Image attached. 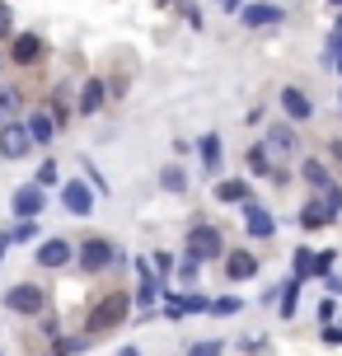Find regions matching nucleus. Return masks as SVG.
Listing matches in <instances>:
<instances>
[{
	"instance_id": "nucleus-25",
	"label": "nucleus",
	"mask_w": 342,
	"mask_h": 356,
	"mask_svg": "<svg viewBox=\"0 0 342 356\" xmlns=\"http://www.w3.org/2000/svg\"><path fill=\"white\" fill-rule=\"evenodd\" d=\"M333 263H338V253H333V249L314 253V258H309V282H324L328 272H333Z\"/></svg>"
},
{
	"instance_id": "nucleus-14",
	"label": "nucleus",
	"mask_w": 342,
	"mask_h": 356,
	"mask_svg": "<svg viewBox=\"0 0 342 356\" xmlns=\"http://www.w3.org/2000/svg\"><path fill=\"white\" fill-rule=\"evenodd\" d=\"M169 282H160V277H155V272H150V263H145V258H136V296H131V305H155L160 300V291Z\"/></svg>"
},
{
	"instance_id": "nucleus-21",
	"label": "nucleus",
	"mask_w": 342,
	"mask_h": 356,
	"mask_svg": "<svg viewBox=\"0 0 342 356\" xmlns=\"http://www.w3.org/2000/svg\"><path fill=\"white\" fill-rule=\"evenodd\" d=\"M19 108H24V89H19V85H0V127L15 122Z\"/></svg>"
},
{
	"instance_id": "nucleus-26",
	"label": "nucleus",
	"mask_w": 342,
	"mask_h": 356,
	"mask_svg": "<svg viewBox=\"0 0 342 356\" xmlns=\"http://www.w3.org/2000/svg\"><path fill=\"white\" fill-rule=\"evenodd\" d=\"M145 263H150V272H155L160 282H169V277H174V267H179V263H174V253H164V249H155Z\"/></svg>"
},
{
	"instance_id": "nucleus-34",
	"label": "nucleus",
	"mask_w": 342,
	"mask_h": 356,
	"mask_svg": "<svg viewBox=\"0 0 342 356\" xmlns=\"http://www.w3.org/2000/svg\"><path fill=\"white\" fill-rule=\"evenodd\" d=\"M342 52V15H338V24H333V33H328V61Z\"/></svg>"
},
{
	"instance_id": "nucleus-8",
	"label": "nucleus",
	"mask_w": 342,
	"mask_h": 356,
	"mask_svg": "<svg viewBox=\"0 0 342 356\" xmlns=\"http://www.w3.org/2000/svg\"><path fill=\"white\" fill-rule=\"evenodd\" d=\"M188 258H197V263H211V258H220L225 253V239H220L216 225H193L188 230Z\"/></svg>"
},
{
	"instance_id": "nucleus-23",
	"label": "nucleus",
	"mask_w": 342,
	"mask_h": 356,
	"mask_svg": "<svg viewBox=\"0 0 342 356\" xmlns=\"http://www.w3.org/2000/svg\"><path fill=\"white\" fill-rule=\"evenodd\" d=\"M216 202H249V183H244V178H220Z\"/></svg>"
},
{
	"instance_id": "nucleus-35",
	"label": "nucleus",
	"mask_w": 342,
	"mask_h": 356,
	"mask_svg": "<svg viewBox=\"0 0 342 356\" xmlns=\"http://www.w3.org/2000/svg\"><path fill=\"white\" fill-rule=\"evenodd\" d=\"M179 277H183V282H188V286L197 282V258H183V267H179Z\"/></svg>"
},
{
	"instance_id": "nucleus-44",
	"label": "nucleus",
	"mask_w": 342,
	"mask_h": 356,
	"mask_svg": "<svg viewBox=\"0 0 342 356\" xmlns=\"http://www.w3.org/2000/svg\"><path fill=\"white\" fill-rule=\"evenodd\" d=\"M338 104H342V94H338Z\"/></svg>"
},
{
	"instance_id": "nucleus-38",
	"label": "nucleus",
	"mask_w": 342,
	"mask_h": 356,
	"mask_svg": "<svg viewBox=\"0 0 342 356\" xmlns=\"http://www.w3.org/2000/svg\"><path fill=\"white\" fill-rule=\"evenodd\" d=\"M15 249V244H10V239H5V230H0V263H5V253Z\"/></svg>"
},
{
	"instance_id": "nucleus-33",
	"label": "nucleus",
	"mask_w": 342,
	"mask_h": 356,
	"mask_svg": "<svg viewBox=\"0 0 342 356\" xmlns=\"http://www.w3.org/2000/svg\"><path fill=\"white\" fill-rule=\"evenodd\" d=\"M38 333H42V338H56V333H61L56 314H38Z\"/></svg>"
},
{
	"instance_id": "nucleus-5",
	"label": "nucleus",
	"mask_w": 342,
	"mask_h": 356,
	"mask_svg": "<svg viewBox=\"0 0 342 356\" xmlns=\"http://www.w3.org/2000/svg\"><path fill=\"white\" fill-rule=\"evenodd\" d=\"M94 188L85 183V178H66L61 183V207H66V216H75V220H90L94 216Z\"/></svg>"
},
{
	"instance_id": "nucleus-12",
	"label": "nucleus",
	"mask_w": 342,
	"mask_h": 356,
	"mask_svg": "<svg viewBox=\"0 0 342 356\" xmlns=\"http://www.w3.org/2000/svg\"><path fill=\"white\" fill-rule=\"evenodd\" d=\"M277 104H282V113H286L291 122H309V118H314V104H309V94L300 85H282Z\"/></svg>"
},
{
	"instance_id": "nucleus-20",
	"label": "nucleus",
	"mask_w": 342,
	"mask_h": 356,
	"mask_svg": "<svg viewBox=\"0 0 342 356\" xmlns=\"http://www.w3.org/2000/svg\"><path fill=\"white\" fill-rule=\"evenodd\" d=\"M300 178H305V183L314 188V193H324L328 183H333V174H328V164H324V160H314V155H309V160H300Z\"/></svg>"
},
{
	"instance_id": "nucleus-4",
	"label": "nucleus",
	"mask_w": 342,
	"mask_h": 356,
	"mask_svg": "<svg viewBox=\"0 0 342 356\" xmlns=\"http://www.w3.org/2000/svg\"><path fill=\"white\" fill-rule=\"evenodd\" d=\"M42 56H47V38L42 33H10V47H5V66H19V71H33L42 66Z\"/></svg>"
},
{
	"instance_id": "nucleus-22",
	"label": "nucleus",
	"mask_w": 342,
	"mask_h": 356,
	"mask_svg": "<svg viewBox=\"0 0 342 356\" xmlns=\"http://www.w3.org/2000/svg\"><path fill=\"white\" fill-rule=\"evenodd\" d=\"M300 286H305V282H295V277H286V282L277 286V309H282V319L295 314V305H300Z\"/></svg>"
},
{
	"instance_id": "nucleus-29",
	"label": "nucleus",
	"mask_w": 342,
	"mask_h": 356,
	"mask_svg": "<svg viewBox=\"0 0 342 356\" xmlns=\"http://www.w3.org/2000/svg\"><path fill=\"white\" fill-rule=\"evenodd\" d=\"M160 188L164 193H188V174H183L179 164H169V169L160 174Z\"/></svg>"
},
{
	"instance_id": "nucleus-31",
	"label": "nucleus",
	"mask_w": 342,
	"mask_h": 356,
	"mask_svg": "<svg viewBox=\"0 0 342 356\" xmlns=\"http://www.w3.org/2000/svg\"><path fill=\"white\" fill-rule=\"evenodd\" d=\"M239 309H244L239 296H220V300H211V314H239Z\"/></svg>"
},
{
	"instance_id": "nucleus-40",
	"label": "nucleus",
	"mask_w": 342,
	"mask_h": 356,
	"mask_svg": "<svg viewBox=\"0 0 342 356\" xmlns=\"http://www.w3.org/2000/svg\"><path fill=\"white\" fill-rule=\"evenodd\" d=\"M333 61H338V66H333V71H342V52H338V56H333Z\"/></svg>"
},
{
	"instance_id": "nucleus-24",
	"label": "nucleus",
	"mask_w": 342,
	"mask_h": 356,
	"mask_svg": "<svg viewBox=\"0 0 342 356\" xmlns=\"http://www.w3.org/2000/svg\"><path fill=\"white\" fill-rule=\"evenodd\" d=\"M28 183H38V188H42V193H52L56 183H61V169H56V160H52V155H47V160L38 164V174L28 178Z\"/></svg>"
},
{
	"instance_id": "nucleus-19",
	"label": "nucleus",
	"mask_w": 342,
	"mask_h": 356,
	"mask_svg": "<svg viewBox=\"0 0 342 356\" xmlns=\"http://www.w3.org/2000/svg\"><path fill=\"white\" fill-rule=\"evenodd\" d=\"M197 155H202V169H206V174H220V155H225V150H220L216 131H206V136L197 141Z\"/></svg>"
},
{
	"instance_id": "nucleus-27",
	"label": "nucleus",
	"mask_w": 342,
	"mask_h": 356,
	"mask_svg": "<svg viewBox=\"0 0 342 356\" xmlns=\"http://www.w3.org/2000/svg\"><path fill=\"white\" fill-rule=\"evenodd\" d=\"M5 239H10V244H33L38 239V220H15V225L5 230Z\"/></svg>"
},
{
	"instance_id": "nucleus-16",
	"label": "nucleus",
	"mask_w": 342,
	"mask_h": 356,
	"mask_svg": "<svg viewBox=\"0 0 342 356\" xmlns=\"http://www.w3.org/2000/svg\"><path fill=\"white\" fill-rule=\"evenodd\" d=\"M244 207V230L253 234V239H272L277 234V216L268 211V207H258V202H239Z\"/></svg>"
},
{
	"instance_id": "nucleus-42",
	"label": "nucleus",
	"mask_w": 342,
	"mask_h": 356,
	"mask_svg": "<svg viewBox=\"0 0 342 356\" xmlns=\"http://www.w3.org/2000/svg\"><path fill=\"white\" fill-rule=\"evenodd\" d=\"M0 71H5V47H0Z\"/></svg>"
},
{
	"instance_id": "nucleus-28",
	"label": "nucleus",
	"mask_w": 342,
	"mask_h": 356,
	"mask_svg": "<svg viewBox=\"0 0 342 356\" xmlns=\"http://www.w3.org/2000/svg\"><path fill=\"white\" fill-rule=\"evenodd\" d=\"M85 347H90V338H66V333L52 338V356H75V352H85Z\"/></svg>"
},
{
	"instance_id": "nucleus-9",
	"label": "nucleus",
	"mask_w": 342,
	"mask_h": 356,
	"mask_svg": "<svg viewBox=\"0 0 342 356\" xmlns=\"http://www.w3.org/2000/svg\"><path fill=\"white\" fill-rule=\"evenodd\" d=\"M28 155H33V141H28V131H24V122H5L0 127V160H28Z\"/></svg>"
},
{
	"instance_id": "nucleus-3",
	"label": "nucleus",
	"mask_w": 342,
	"mask_h": 356,
	"mask_svg": "<svg viewBox=\"0 0 342 356\" xmlns=\"http://www.w3.org/2000/svg\"><path fill=\"white\" fill-rule=\"evenodd\" d=\"M0 305L10 314H19V319H38V314H47V291L38 282H15V286H5Z\"/></svg>"
},
{
	"instance_id": "nucleus-18",
	"label": "nucleus",
	"mask_w": 342,
	"mask_h": 356,
	"mask_svg": "<svg viewBox=\"0 0 342 356\" xmlns=\"http://www.w3.org/2000/svg\"><path fill=\"white\" fill-rule=\"evenodd\" d=\"M324 225H333V216H328V207L319 202V193H314L305 207H300V230H324Z\"/></svg>"
},
{
	"instance_id": "nucleus-32",
	"label": "nucleus",
	"mask_w": 342,
	"mask_h": 356,
	"mask_svg": "<svg viewBox=\"0 0 342 356\" xmlns=\"http://www.w3.org/2000/svg\"><path fill=\"white\" fill-rule=\"evenodd\" d=\"M10 33H15V10L0 0V42H10Z\"/></svg>"
},
{
	"instance_id": "nucleus-17",
	"label": "nucleus",
	"mask_w": 342,
	"mask_h": 356,
	"mask_svg": "<svg viewBox=\"0 0 342 356\" xmlns=\"http://www.w3.org/2000/svg\"><path fill=\"white\" fill-rule=\"evenodd\" d=\"M80 118H94V113H104V108H108V85H104V80H99V75H90V80H85V85H80Z\"/></svg>"
},
{
	"instance_id": "nucleus-39",
	"label": "nucleus",
	"mask_w": 342,
	"mask_h": 356,
	"mask_svg": "<svg viewBox=\"0 0 342 356\" xmlns=\"http://www.w3.org/2000/svg\"><path fill=\"white\" fill-rule=\"evenodd\" d=\"M117 356H141V347H117Z\"/></svg>"
},
{
	"instance_id": "nucleus-7",
	"label": "nucleus",
	"mask_w": 342,
	"mask_h": 356,
	"mask_svg": "<svg viewBox=\"0 0 342 356\" xmlns=\"http://www.w3.org/2000/svg\"><path fill=\"white\" fill-rule=\"evenodd\" d=\"M42 211H47V193L38 183H19L15 193H10V216L15 220H38Z\"/></svg>"
},
{
	"instance_id": "nucleus-41",
	"label": "nucleus",
	"mask_w": 342,
	"mask_h": 356,
	"mask_svg": "<svg viewBox=\"0 0 342 356\" xmlns=\"http://www.w3.org/2000/svg\"><path fill=\"white\" fill-rule=\"evenodd\" d=\"M155 5H179V0H155Z\"/></svg>"
},
{
	"instance_id": "nucleus-30",
	"label": "nucleus",
	"mask_w": 342,
	"mask_h": 356,
	"mask_svg": "<svg viewBox=\"0 0 342 356\" xmlns=\"http://www.w3.org/2000/svg\"><path fill=\"white\" fill-rule=\"evenodd\" d=\"M220 352H225V342H220V338H206V342H193L183 356H220Z\"/></svg>"
},
{
	"instance_id": "nucleus-10",
	"label": "nucleus",
	"mask_w": 342,
	"mask_h": 356,
	"mask_svg": "<svg viewBox=\"0 0 342 356\" xmlns=\"http://www.w3.org/2000/svg\"><path fill=\"white\" fill-rule=\"evenodd\" d=\"M239 24H244V29H282V24H286V10H282V5H268V0L239 5Z\"/></svg>"
},
{
	"instance_id": "nucleus-45",
	"label": "nucleus",
	"mask_w": 342,
	"mask_h": 356,
	"mask_svg": "<svg viewBox=\"0 0 342 356\" xmlns=\"http://www.w3.org/2000/svg\"><path fill=\"white\" fill-rule=\"evenodd\" d=\"M0 356H5V352H0Z\"/></svg>"
},
{
	"instance_id": "nucleus-43",
	"label": "nucleus",
	"mask_w": 342,
	"mask_h": 356,
	"mask_svg": "<svg viewBox=\"0 0 342 356\" xmlns=\"http://www.w3.org/2000/svg\"><path fill=\"white\" fill-rule=\"evenodd\" d=\"M328 5H333V10H342V0H328Z\"/></svg>"
},
{
	"instance_id": "nucleus-37",
	"label": "nucleus",
	"mask_w": 342,
	"mask_h": 356,
	"mask_svg": "<svg viewBox=\"0 0 342 356\" xmlns=\"http://www.w3.org/2000/svg\"><path fill=\"white\" fill-rule=\"evenodd\" d=\"M220 10H225V15H239V5H244V0H216Z\"/></svg>"
},
{
	"instance_id": "nucleus-15",
	"label": "nucleus",
	"mask_w": 342,
	"mask_h": 356,
	"mask_svg": "<svg viewBox=\"0 0 342 356\" xmlns=\"http://www.w3.org/2000/svg\"><path fill=\"white\" fill-rule=\"evenodd\" d=\"M220 258H225V282H249V277H258V253H249V249H225L220 253Z\"/></svg>"
},
{
	"instance_id": "nucleus-6",
	"label": "nucleus",
	"mask_w": 342,
	"mask_h": 356,
	"mask_svg": "<svg viewBox=\"0 0 342 356\" xmlns=\"http://www.w3.org/2000/svg\"><path fill=\"white\" fill-rule=\"evenodd\" d=\"M71 258H75V244H71V239H61V234L38 239V249H33V263L42 267V272H61Z\"/></svg>"
},
{
	"instance_id": "nucleus-2",
	"label": "nucleus",
	"mask_w": 342,
	"mask_h": 356,
	"mask_svg": "<svg viewBox=\"0 0 342 356\" xmlns=\"http://www.w3.org/2000/svg\"><path fill=\"white\" fill-rule=\"evenodd\" d=\"M127 314H131V296H127V291H108V296H104L99 305H90V314H85V338L117 328Z\"/></svg>"
},
{
	"instance_id": "nucleus-1",
	"label": "nucleus",
	"mask_w": 342,
	"mask_h": 356,
	"mask_svg": "<svg viewBox=\"0 0 342 356\" xmlns=\"http://www.w3.org/2000/svg\"><path fill=\"white\" fill-rule=\"evenodd\" d=\"M75 263H80V272H85V277H99V272H108V267L127 263V253H117V244H113V239H104V234H85V239L75 244Z\"/></svg>"
},
{
	"instance_id": "nucleus-11",
	"label": "nucleus",
	"mask_w": 342,
	"mask_h": 356,
	"mask_svg": "<svg viewBox=\"0 0 342 356\" xmlns=\"http://www.w3.org/2000/svg\"><path fill=\"white\" fill-rule=\"evenodd\" d=\"M24 131H28L33 150H52V141H56V131H61V127L52 122V113H47V108H33V113L24 118Z\"/></svg>"
},
{
	"instance_id": "nucleus-36",
	"label": "nucleus",
	"mask_w": 342,
	"mask_h": 356,
	"mask_svg": "<svg viewBox=\"0 0 342 356\" xmlns=\"http://www.w3.org/2000/svg\"><path fill=\"white\" fill-rule=\"evenodd\" d=\"M324 342H328V347H342V323H333V328H324Z\"/></svg>"
},
{
	"instance_id": "nucleus-13",
	"label": "nucleus",
	"mask_w": 342,
	"mask_h": 356,
	"mask_svg": "<svg viewBox=\"0 0 342 356\" xmlns=\"http://www.w3.org/2000/svg\"><path fill=\"white\" fill-rule=\"evenodd\" d=\"M258 145H263L268 155H277V160H286V155H295L300 136H295V127H286V122H272V127H268V136H263Z\"/></svg>"
}]
</instances>
